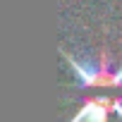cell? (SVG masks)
<instances>
[{"instance_id":"obj_1","label":"cell","mask_w":122,"mask_h":122,"mask_svg":"<svg viewBox=\"0 0 122 122\" xmlns=\"http://www.w3.org/2000/svg\"><path fill=\"white\" fill-rule=\"evenodd\" d=\"M60 53H62V57L67 60V65L72 67L79 89H122V67H117V70L110 67L108 50L101 53V62L96 67L79 62V60L74 55H70L65 48L60 50Z\"/></svg>"},{"instance_id":"obj_2","label":"cell","mask_w":122,"mask_h":122,"mask_svg":"<svg viewBox=\"0 0 122 122\" xmlns=\"http://www.w3.org/2000/svg\"><path fill=\"white\" fill-rule=\"evenodd\" d=\"M108 115H110L108 96H98V98H89L70 122H108Z\"/></svg>"}]
</instances>
